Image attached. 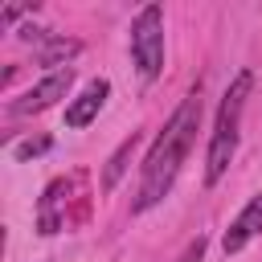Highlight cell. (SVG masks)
I'll list each match as a JSON object with an SVG mask.
<instances>
[{"instance_id": "1", "label": "cell", "mask_w": 262, "mask_h": 262, "mask_svg": "<svg viewBox=\"0 0 262 262\" xmlns=\"http://www.w3.org/2000/svg\"><path fill=\"white\" fill-rule=\"evenodd\" d=\"M196 127H201V94L192 90L176 115L168 119V127L160 131V139L151 143L147 160H143V180H139V196L131 205V213H147L151 205H160L168 196V188L176 184V172L180 164L188 160L192 151V139H196Z\"/></svg>"}, {"instance_id": "2", "label": "cell", "mask_w": 262, "mask_h": 262, "mask_svg": "<svg viewBox=\"0 0 262 262\" xmlns=\"http://www.w3.org/2000/svg\"><path fill=\"white\" fill-rule=\"evenodd\" d=\"M250 86H254V74L242 70V74L229 82L225 98H221L217 127H213L209 151H205V184H209V188L225 176V168H229V160H233V151H237V123H242V106H246V98H250Z\"/></svg>"}, {"instance_id": "3", "label": "cell", "mask_w": 262, "mask_h": 262, "mask_svg": "<svg viewBox=\"0 0 262 262\" xmlns=\"http://www.w3.org/2000/svg\"><path fill=\"white\" fill-rule=\"evenodd\" d=\"M131 57L143 82H156L164 70V8L147 4L131 20Z\"/></svg>"}, {"instance_id": "4", "label": "cell", "mask_w": 262, "mask_h": 262, "mask_svg": "<svg viewBox=\"0 0 262 262\" xmlns=\"http://www.w3.org/2000/svg\"><path fill=\"white\" fill-rule=\"evenodd\" d=\"M70 86H74V70H53V74H45L33 90H25L20 98H12L8 111H12V115H37V111H49L57 98L70 94Z\"/></svg>"}, {"instance_id": "5", "label": "cell", "mask_w": 262, "mask_h": 262, "mask_svg": "<svg viewBox=\"0 0 262 262\" xmlns=\"http://www.w3.org/2000/svg\"><path fill=\"white\" fill-rule=\"evenodd\" d=\"M258 233H262V192H258V196L233 217V225H229L225 237H221V250H225V254H242Z\"/></svg>"}, {"instance_id": "6", "label": "cell", "mask_w": 262, "mask_h": 262, "mask_svg": "<svg viewBox=\"0 0 262 262\" xmlns=\"http://www.w3.org/2000/svg\"><path fill=\"white\" fill-rule=\"evenodd\" d=\"M106 94H111V82L106 78H94L70 106H66V127H74V131H82V127H90L94 119H98V111H102V102H106Z\"/></svg>"}, {"instance_id": "7", "label": "cell", "mask_w": 262, "mask_h": 262, "mask_svg": "<svg viewBox=\"0 0 262 262\" xmlns=\"http://www.w3.org/2000/svg\"><path fill=\"white\" fill-rule=\"evenodd\" d=\"M143 143V135L139 131H131L119 147H115V156L106 160V168H102V192H115L119 188V180L127 176V168H131V156H135V147Z\"/></svg>"}, {"instance_id": "8", "label": "cell", "mask_w": 262, "mask_h": 262, "mask_svg": "<svg viewBox=\"0 0 262 262\" xmlns=\"http://www.w3.org/2000/svg\"><path fill=\"white\" fill-rule=\"evenodd\" d=\"M78 53H82L78 41H70V37H49L45 45L33 49V61H37V66H61V70H70V57H78Z\"/></svg>"}, {"instance_id": "9", "label": "cell", "mask_w": 262, "mask_h": 262, "mask_svg": "<svg viewBox=\"0 0 262 262\" xmlns=\"http://www.w3.org/2000/svg\"><path fill=\"white\" fill-rule=\"evenodd\" d=\"M61 192H66V180H53L41 196V209H37V229L49 237L61 229Z\"/></svg>"}, {"instance_id": "10", "label": "cell", "mask_w": 262, "mask_h": 262, "mask_svg": "<svg viewBox=\"0 0 262 262\" xmlns=\"http://www.w3.org/2000/svg\"><path fill=\"white\" fill-rule=\"evenodd\" d=\"M41 151H49V139H25V143L12 147L16 160H33V156H41Z\"/></svg>"}, {"instance_id": "11", "label": "cell", "mask_w": 262, "mask_h": 262, "mask_svg": "<svg viewBox=\"0 0 262 262\" xmlns=\"http://www.w3.org/2000/svg\"><path fill=\"white\" fill-rule=\"evenodd\" d=\"M205 250H209V242H205V237L196 233V237H192V242L184 246V254H180L176 262H201V258H205Z\"/></svg>"}]
</instances>
